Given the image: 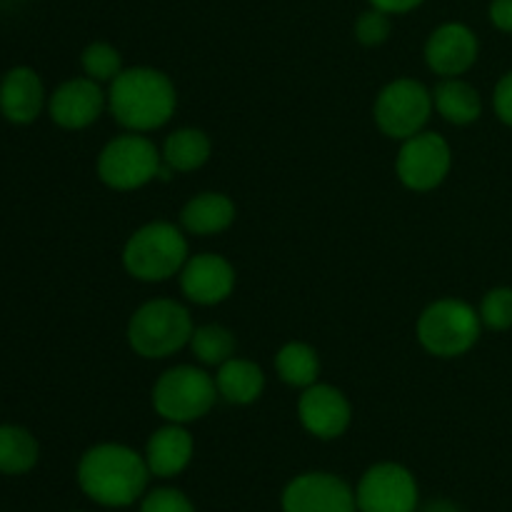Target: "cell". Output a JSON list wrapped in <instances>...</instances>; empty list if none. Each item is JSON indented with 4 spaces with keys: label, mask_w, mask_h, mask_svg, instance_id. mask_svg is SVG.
Wrapping results in <instances>:
<instances>
[{
    "label": "cell",
    "mask_w": 512,
    "mask_h": 512,
    "mask_svg": "<svg viewBox=\"0 0 512 512\" xmlns=\"http://www.w3.org/2000/svg\"><path fill=\"white\" fill-rule=\"evenodd\" d=\"M40 445L30 430L20 425H0V473L23 475L35 468Z\"/></svg>",
    "instance_id": "obj_24"
},
{
    "label": "cell",
    "mask_w": 512,
    "mask_h": 512,
    "mask_svg": "<svg viewBox=\"0 0 512 512\" xmlns=\"http://www.w3.org/2000/svg\"><path fill=\"white\" fill-rule=\"evenodd\" d=\"M193 453L195 440L190 430L180 423H165L148 438L145 463L155 478H175L188 468Z\"/></svg>",
    "instance_id": "obj_17"
},
{
    "label": "cell",
    "mask_w": 512,
    "mask_h": 512,
    "mask_svg": "<svg viewBox=\"0 0 512 512\" xmlns=\"http://www.w3.org/2000/svg\"><path fill=\"white\" fill-rule=\"evenodd\" d=\"M283 512H358V498L338 475L303 473L285 488Z\"/></svg>",
    "instance_id": "obj_11"
},
{
    "label": "cell",
    "mask_w": 512,
    "mask_h": 512,
    "mask_svg": "<svg viewBox=\"0 0 512 512\" xmlns=\"http://www.w3.org/2000/svg\"><path fill=\"white\" fill-rule=\"evenodd\" d=\"M45 85L40 75L28 65L10 68L0 80V113L15 125H30L43 113Z\"/></svg>",
    "instance_id": "obj_16"
},
{
    "label": "cell",
    "mask_w": 512,
    "mask_h": 512,
    "mask_svg": "<svg viewBox=\"0 0 512 512\" xmlns=\"http://www.w3.org/2000/svg\"><path fill=\"white\" fill-rule=\"evenodd\" d=\"M425 0H370V5L378 10H383V13L388 15H403V13H410V10H415L418 5H423Z\"/></svg>",
    "instance_id": "obj_31"
},
{
    "label": "cell",
    "mask_w": 512,
    "mask_h": 512,
    "mask_svg": "<svg viewBox=\"0 0 512 512\" xmlns=\"http://www.w3.org/2000/svg\"><path fill=\"white\" fill-rule=\"evenodd\" d=\"M150 480L145 455L123 443H98L78 463V485L93 503L128 508L145 493Z\"/></svg>",
    "instance_id": "obj_2"
},
{
    "label": "cell",
    "mask_w": 512,
    "mask_h": 512,
    "mask_svg": "<svg viewBox=\"0 0 512 512\" xmlns=\"http://www.w3.org/2000/svg\"><path fill=\"white\" fill-rule=\"evenodd\" d=\"M278 378L290 388H310L320 378V355L313 345L303 340H290L275 353Z\"/></svg>",
    "instance_id": "obj_22"
},
{
    "label": "cell",
    "mask_w": 512,
    "mask_h": 512,
    "mask_svg": "<svg viewBox=\"0 0 512 512\" xmlns=\"http://www.w3.org/2000/svg\"><path fill=\"white\" fill-rule=\"evenodd\" d=\"M418 343L435 358H460L478 345L483 320L470 303L460 298H438L418 315Z\"/></svg>",
    "instance_id": "obj_5"
},
{
    "label": "cell",
    "mask_w": 512,
    "mask_h": 512,
    "mask_svg": "<svg viewBox=\"0 0 512 512\" xmlns=\"http://www.w3.org/2000/svg\"><path fill=\"white\" fill-rule=\"evenodd\" d=\"M480 320H483V328L488 330H503L512 328V288L508 285H500L485 293L483 303L478 308Z\"/></svg>",
    "instance_id": "obj_26"
},
{
    "label": "cell",
    "mask_w": 512,
    "mask_h": 512,
    "mask_svg": "<svg viewBox=\"0 0 512 512\" xmlns=\"http://www.w3.org/2000/svg\"><path fill=\"white\" fill-rule=\"evenodd\" d=\"M140 512H195L188 495L175 488H158L145 495Z\"/></svg>",
    "instance_id": "obj_28"
},
{
    "label": "cell",
    "mask_w": 512,
    "mask_h": 512,
    "mask_svg": "<svg viewBox=\"0 0 512 512\" xmlns=\"http://www.w3.org/2000/svg\"><path fill=\"white\" fill-rule=\"evenodd\" d=\"M80 65H83V73L100 85H110L125 70L120 50L115 48V45L105 43V40L90 43L88 48L80 53Z\"/></svg>",
    "instance_id": "obj_25"
},
{
    "label": "cell",
    "mask_w": 512,
    "mask_h": 512,
    "mask_svg": "<svg viewBox=\"0 0 512 512\" xmlns=\"http://www.w3.org/2000/svg\"><path fill=\"white\" fill-rule=\"evenodd\" d=\"M433 113V90L415 78L390 80L373 105V118L380 133L400 143L423 133Z\"/></svg>",
    "instance_id": "obj_8"
},
{
    "label": "cell",
    "mask_w": 512,
    "mask_h": 512,
    "mask_svg": "<svg viewBox=\"0 0 512 512\" xmlns=\"http://www.w3.org/2000/svg\"><path fill=\"white\" fill-rule=\"evenodd\" d=\"M235 215H238V208H235L230 195L218 193V190H205V193L193 195L183 205L180 228L188 235L213 238V235L225 233L235 223Z\"/></svg>",
    "instance_id": "obj_18"
},
{
    "label": "cell",
    "mask_w": 512,
    "mask_h": 512,
    "mask_svg": "<svg viewBox=\"0 0 512 512\" xmlns=\"http://www.w3.org/2000/svg\"><path fill=\"white\" fill-rule=\"evenodd\" d=\"M218 385L198 365H173L158 375L150 390V405L165 423L188 425L205 418L218 403Z\"/></svg>",
    "instance_id": "obj_6"
},
{
    "label": "cell",
    "mask_w": 512,
    "mask_h": 512,
    "mask_svg": "<svg viewBox=\"0 0 512 512\" xmlns=\"http://www.w3.org/2000/svg\"><path fill=\"white\" fill-rule=\"evenodd\" d=\"M433 108L445 123L470 125L483 115V98L463 78H440L433 88Z\"/></svg>",
    "instance_id": "obj_20"
},
{
    "label": "cell",
    "mask_w": 512,
    "mask_h": 512,
    "mask_svg": "<svg viewBox=\"0 0 512 512\" xmlns=\"http://www.w3.org/2000/svg\"><path fill=\"white\" fill-rule=\"evenodd\" d=\"M480 53L478 35L465 23H443L425 43V63L440 78H460L475 65Z\"/></svg>",
    "instance_id": "obj_15"
},
{
    "label": "cell",
    "mask_w": 512,
    "mask_h": 512,
    "mask_svg": "<svg viewBox=\"0 0 512 512\" xmlns=\"http://www.w3.org/2000/svg\"><path fill=\"white\" fill-rule=\"evenodd\" d=\"M220 400L230 405H253L258 403L265 390V373L258 363L248 358H230L215 373Z\"/></svg>",
    "instance_id": "obj_19"
},
{
    "label": "cell",
    "mask_w": 512,
    "mask_h": 512,
    "mask_svg": "<svg viewBox=\"0 0 512 512\" xmlns=\"http://www.w3.org/2000/svg\"><path fill=\"white\" fill-rule=\"evenodd\" d=\"M178 88L168 73L150 65L125 68L108 85V113L130 133H150L173 120Z\"/></svg>",
    "instance_id": "obj_1"
},
{
    "label": "cell",
    "mask_w": 512,
    "mask_h": 512,
    "mask_svg": "<svg viewBox=\"0 0 512 512\" xmlns=\"http://www.w3.org/2000/svg\"><path fill=\"white\" fill-rule=\"evenodd\" d=\"M105 110H108V93L88 75L65 80L48 98L50 120L63 130L90 128L93 123H98Z\"/></svg>",
    "instance_id": "obj_12"
},
{
    "label": "cell",
    "mask_w": 512,
    "mask_h": 512,
    "mask_svg": "<svg viewBox=\"0 0 512 512\" xmlns=\"http://www.w3.org/2000/svg\"><path fill=\"white\" fill-rule=\"evenodd\" d=\"M95 168H98V178L105 188L130 193V190H140L158 180L163 155L145 133L125 130L123 135H115L103 145Z\"/></svg>",
    "instance_id": "obj_7"
},
{
    "label": "cell",
    "mask_w": 512,
    "mask_h": 512,
    "mask_svg": "<svg viewBox=\"0 0 512 512\" xmlns=\"http://www.w3.org/2000/svg\"><path fill=\"white\" fill-rule=\"evenodd\" d=\"M353 33L360 45H365V48H378V45H383L385 40L390 38V33H393V20H390L388 13H383V10L370 5V10L358 15Z\"/></svg>",
    "instance_id": "obj_27"
},
{
    "label": "cell",
    "mask_w": 512,
    "mask_h": 512,
    "mask_svg": "<svg viewBox=\"0 0 512 512\" xmlns=\"http://www.w3.org/2000/svg\"><path fill=\"white\" fill-rule=\"evenodd\" d=\"M355 498L360 512H418V480L405 465L375 463L360 478Z\"/></svg>",
    "instance_id": "obj_10"
},
{
    "label": "cell",
    "mask_w": 512,
    "mask_h": 512,
    "mask_svg": "<svg viewBox=\"0 0 512 512\" xmlns=\"http://www.w3.org/2000/svg\"><path fill=\"white\" fill-rule=\"evenodd\" d=\"M190 248L185 230L168 220H153L130 233L123 248V268L140 283H165L180 275Z\"/></svg>",
    "instance_id": "obj_3"
},
{
    "label": "cell",
    "mask_w": 512,
    "mask_h": 512,
    "mask_svg": "<svg viewBox=\"0 0 512 512\" xmlns=\"http://www.w3.org/2000/svg\"><path fill=\"white\" fill-rule=\"evenodd\" d=\"M423 512H460L458 505L450 503V500H433L430 505H425Z\"/></svg>",
    "instance_id": "obj_32"
},
{
    "label": "cell",
    "mask_w": 512,
    "mask_h": 512,
    "mask_svg": "<svg viewBox=\"0 0 512 512\" xmlns=\"http://www.w3.org/2000/svg\"><path fill=\"white\" fill-rule=\"evenodd\" d=\"M188 348L200 365H205V368H220L230 358H235V353H238V340H235L233 330L225 328V325L205 323L195 325Z\"/></svg>",
    "instance_id": "obj_23"
},
{
    "label": "cell",
    "mask_w": 512,
    "mask_h": 512,
    "mask_svg": "<svg viewBox=\"0 0 512 512\" xmlns=\"http://www.w3.org/2000/svg\"><path fill=\"white\" fill-rule=\"evenodd\" d=\"M493 108H495V115L512 128V70L510 73H505L503 78L498 80V85H495Z\"/></svg>",
    "instance_id": "obj_29"
},
{
    "label": "cell",
    "mask_w": 512,
    "mask_h": 512,
    "mask_svg": "<svg viewBox=\"0 0 512 512\" xmlns=\"http://www.w3.org/2000/svg\"><path fill=\"white\" fill-rule=\"evenodd\" d=\"M180 290L185 298L195 305H220L233 295L238 273L233 263L218 253H198L190 255L188 263L183 265L178 275Z\"/></svg>",
    "instance_id": "obj_14"
},
{
    "label": "cell",
    "mask_w": 512,
    "mask_h": 512,
    "mask_svg": "<svg viewBox=\"0 0 512 512\" xmlns=\"http://www.w3.org/2000/svg\"><path fill=\"white\" fill-rule=\"evenodd\" d=\"M298 420L313 438L335 440L350 428L353 408L343 390L318 380L300 393Z\"/></svg>",
    "instance_id": "obj_13"
},
{
    "label": "cell",
    "mask_w": 512,
    "mask_h": 512,
    "mask_svg": "<svg viewBox=\"0 0 512 512\" xmlns=\"http://www.w3.org/2000/svg\"><path fill=\"white\" fill-rule=\"evenodd\" d=\"M453 168V150L443 135L433 130L413 135L403 140L395 158V173L398 180L413 193H430L440 188Z\"/></svg>",
    "instance_id": "obj_9"
},
{
    "label": "cell",
    "mask_w": 512,
    "mask_h": 512,
    "mask_svg": "<svg viewBox=\"0 0 512 512\" xmlns=\"http://www.w3.org/2000/svg\"><path fill=\"white\" fill-rule=\"evenodd\" d=\"M163 165L173 175L178 173H193L200 170L213 155V143H210L208 133L200 128H178L163 140Z\"/></svg>",
    "instance_id": "obj_21"
},
{
    "label": "cell",
    "mask_w": 512,
    "mask_h": 512,
    "mask_svg": "<svg viewBox=\"0 0 512 512\" xmlns=\"http://www.w3.org/2000/svg\"><path fill=\"white\" fill-rule=\"evenodd\" d=\"M195 323L190 310L173 298H153L128 320V345L138 358L165 360L188 348Z\"/></svg>",
    "instance_id": "obj_4"
},
{
    "label": "cell",
    "mask_w": 512,
    "mask_h": 512,
    "mask_svg": "<svg viewBox=\"0 0 512 512\" xmlns=\"http://www.w3.org/2000/svg\"><path fill=\"white\" fill-rule=\"evenodd\" d=\"M490 23L503 33H512V0H493L490 3Z\"/></svg>",
    "instance_id": "obj_30"
}]
</instances>
